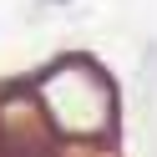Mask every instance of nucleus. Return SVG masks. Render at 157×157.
<instances>
[]
</instances>
